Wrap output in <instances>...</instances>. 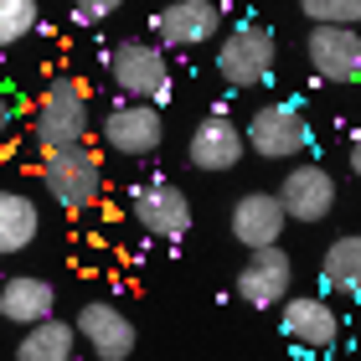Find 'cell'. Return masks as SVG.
I'll return each instance as SVG.
<instances>
[{
    "instance_id": "1",
    "label": "cell",
    "mask_w": 361,
    "mask_h": 361,
    "mask_svg": "<svg viewBox=\"0 0 361 361\" xmlns=\"http://www.w3.org/2000/svg\"><path fill=\"white\" fill-rule=\"evenodd\" d=\"M93 129V104L88 88L78 78H52L37 98V114H31V135H37L42 150H68V145H83Z\"/></svg>"
},
{
    "instance_id": "2",
    "label": "cell",
    "mask_w": 361,
    "mask_h": 361,
    "mask_svg": "<svg viewBox=\"0 0 361 361\" xmlns=\"http://www.w3.org/2000/svg\"><path fill=\"white\" fill-rule=\"evenodd\" d=\"M109 73H114V83H119V93L129 104L160 109L171 98V62L160 52V42H140V37L119 42L109 52Z\"/></svg>"
},
{
    "instance_id": "3",
    "label": "cell",
    "mask_w": 361,
    "mask_h": 361,
    "mask_svg": "<svg viewBox=\"0 0 361 361\" xmlns=\"http://www.w3.org/2000/svg\"><path fill=\"white\" fill-rule=\"evenodd\" d=\"M42 186H47V196H57V207L83 212V207L98 202V191H104V166H98V155L83 150V145L47 150L42 155Z\"/></svg>"
},
{
    "instance_id": "4",
    "label": "cell",
    "mask_w": 361,
    "mask_h": 361,
    "mask_svg": "<svg viewBox=\"0 0 361 361\" xmlns=\"http://www.w3.org/2000/svg\"><path fill=\"white\" fill-rule=\"evenodd\" d=\"M274 57H279V47H274L269 26H238V31H227V42L217 52V73L233 88H258L274 78Z\"/></svg>"
},
{
    "instance_id": "5",
    "label": "cell",
    "mask_w": 361,
    "mask_h": 361,
    "mask_svg": "<svg viewBox=\"0 0 361 361\" xmlns=\"http://www.w3.org/2000/svg\"><path fill=\"white\" fill-rule=\"evenodd\" d=\"M248 150H258L264 160H289V155H305L310 145V119L294 104H264L248 114V129H243Z\"/></svg>"
},
{
    "instance_id": "6",
    "label": "cell",
    "mask_w": 361,
    "mask_h": 361,
    "mask_svg": "<svg viewBox=\"0 0 361 361\" xmlns=\"http://www.w3.org/2000/svg\"><path fill=\"white\" fill-rule=\"evenodd\" d=\"M129 212L150 238H186L191 233V202L171 180H140L129 191Z\"/></svg>"
},
{
    "instance_id": "7",
    "label": "cell",
    "mask_w": 361,
    "mask_h": 361,
    "mask_svg": "<svg viewBox=\"0 0 361 361\" xmlns=\"http://www.w3.org/2000/svg\"><path fill=\"white\" fill-rule=\"evenodd\" d=\"M289 284H294V264H289V253L279 248H253L248 253V264L238 269V294H243V305H253V310H279L289 300Z\"/></svg>"
},
{
    "instance_id": "8",
    "label": "cell",
    "mask_w": 361,
    "mask_h": 361,
    "mask_svg": "<svg viewBox=\"0 0 361 361\" xmlns=\"http://www.w3.org/2000/svg\"><path fill=\"white\" fill-rule=\"evenodd\" d=\"M274 196L289 222H325L336 212V176L325 166H294Z\"/></svg>"
},
{
    "instance_id": "9",
    "label": "cell",
    "mask_w": 361,
    "mask_h": 361,
    "mask_svg": "<svg viewBox=\"0 0 361 361\" xmlns=\"http://www.w3.org/2000/svg\"><path fill=\"white\" fill-rule=\"evenodd\" d=\"M150 31L160 37V47H202L222 31V11L217 0H171L155 11Z\"/></svg>"
},
{
    "instance_id": "10",
    "label": "cell",
    "mask_w": 361,
    "mask_h": 361,
    "mask_svg": "<svg viewBox=\"0 0 361 361\" xmlns=\"http://www.w3.org/2000/svg\"><path fill=\"white\" fill-rule=\"evenodd\" d=\"M73 331L98 361H129V351H135V325H129V315L119 305H104V300L83 305Z\"/></svg>"
},
{
    "instance_id": "11",
    "label": "cell",
    "mask_w": 361,
    "mask_h": 361,
    "mask_svg": "<svg viewBox=\"0 0 361 361\" xmlns=\"http://www.w3.org/2000/svg\"><path fill=\"white\" fill-rule=\"evenodd\" d=\"M305 52H310V68L325 83H356L361 78V31H351V26H315Z\"/></svg>"
},
{
    "instance_id": "12",
    "label": "cell",
    "mask_w": 361,
    "mask_h": 361,
    "mask_svg": "<svg viewBox=\"0 0 361 361\" xmlns=\"http://www.w3.org/2000/svg\"><path fill=\"white\" fill-rule=\"evenodd\" d=\"M166 140V119L150 104H119L104 119V145L114 155H155Z\"/></svg>"
},
{
    "instance_id": "13",
    "label": "cell",
    "mask_w": 361,
    "mask_h": 361,
    "mask_svg": "<svg viewBox=\"0 0 361 361\" xmlns=\"http://www.w3.org/2000/svg\"><path fill=\"white\" fill-rule=\"evenodd\" d=\"M279 325H284V336L305 351H325V346H336V336H341V315L325 300H315V294H289V300L279 305Z\"/></svg>"
},
{
    "instance_id": "14",
    "label": "cell",
    "mask_w": 361,
    "mask_h": 361,
    "mask_svg": "<svg viewBox=\"0 0 361 361\" xmlns=\"http://www.w3.org/2000/svg\"><path fill=\"white\" fill-rule=\"evenodd\" d=\"M191 166L196 171H207V176H217V171H233L243 155H248V140H243V129L227 119V114H207L202 124L191 129Z\"/></svg>"
},
{
    "instance_id": "15",
    "label": "cell",
    "mask_w": 361,
    "mask_h": 361,
    "mask_svg": "<svg viewBox=\"0 0 361 361\" xmlns=\"http://www.w3.org/2000/svg\"><path fill=\"white\" fill-rule=\"evenodd\" d=\"M284 207H279V196L274 191H248V196H238V207H233V238L243 243V248H274L279 238H284Z\"/></svg>"
},
{
    "instance_id": "16",
    "label": "cell",
    "mask_w": 361,
    "mask_h": 361,
    "mask_svg": "<svg viewBox=\"0 0 361 361\" xmlns=\"http://www.w3.org/2000/svg\"><path fill=\"white\" fill-rule=\"evenodd\" d=\"M52 310H57V294H52L47 279H37V274L0 279V320L37 325V320H52Z\"/></svg>"
},
{
    "instance_id": "17",
    "label": "cell",
    "mask_w": 361,
    "mask_h": 361,
    "mask_svg": "<svg viewBox=\"0 0 361 361\" xmlns=\"http://www.w3.org/2000/svg\"><path fill=\"white\" fill-rule=\"evenodd\" d=\"M42 233V207L21 191H0V253H21Z\"/></svg>"
},
{
    "instance_id": "18",
    "label": "cell",
    "mask_w": 361,
    "mask_h": 361,
    "mask_svg": "<svg viewBox=\"0 0 361 361\" xmlns=\"http://www.w3.org/2000/svg\"><path fill=\"white\" fill-rule=\"evenodd\" d=\"M73 351H78V331L68 320H37L26 325L16 361H73Z\"/></svg>"
},
{
    "instance_id": "19",
    "label": "cell",
    "mask_w": 361,
    "mask_h": 361,
    "mask_svg": "<svg viewBox=\"0 0 361 361\" xmlns=\"http://www.w3.org/2000/svg\"><path fill=\"white\" fill-rule=\"evenodd\" d=\"M320 279L336 294H361V233H346V238H336L331 248H325Z\"/></svg>"
},
{
    "instance_id": "20",
    "label": "cell",
    "mask_w": 361,
    "mask_h": 361,
    "mask_svg": "<svg viewBox=\"0 0 361 361\" xmlns=\"http://www.w3.org/2000/svg\"><path fill=\"white\" fill-rule=\"evenodd\" d=\"M42 21L37 0H0V47H16L21 37H31Z\"/></svg>"
},
{
    "instance_id": "21",
    "label": "cell",
    "mask_w": 361,
    "mask_h": 361,
    "mask_svg": "<svg viewBox=\"0 0 361 361\" xmlns=\"http://www.w3.org/2000/svg\"><path fill=\"white\" fill-rule=\"evenodd\" d=\"M315 26H361V0H300Z\"/></svg>"
},
{
    "instance_id": "22",
    "label": "cell",
    "mask_w": 361,
    "mask_h": 361,
    "mask_svg": "<svg viewBox=\"0 0 361 361\" xmlns=\"http://www.w3.org/2000/svg\"><path fill=\"white\" fill-rule=\"evenodd\" d=\"M73 6H78V16H83V21H109L124 0H73Z\"/></svg>"
},
{
    "instance_id": "23",
    "label": "cell",
    "mask_w": 361,
    "mask_h": 361,
    "mask_svg": "<svg viewBox=\"0 0 361 361\" xmlns=\"http://www.w3.org/2000/svg\"><path fill=\"white\" fill-rule=\"evenodd\" d=\"M6 129H11V98L0 93V135H6Z\"/></svg>"
},
{
    "instance_id": "24",
    "label": "cell",
    "mask_w": 361,
    "mask_h": 361,
    "mask_svg": "<svg viewBox=\"0 0 361 361\" xmlns=\"http://www.w3.org/2000/svg\"><path fill=\"white\" fill-rule=\"evenodd\" d=\"M351 171H356V176H361V135H356V140H351Z\"/></svg>"
},
{
    "instance_id": "25",
    "label": "cell",
    "mask_w": 361,
    "mask_h": 361,
    "mask_svg": "<svg viewBox=\"0 0 361 361\" xmlns=\"http://www.w3.org/2000/svg\"><path fill=\"white\" fill-rule=\"evenodd\" d=\"M0 279H6V274H0Z\"/></svg>"
}]
</instances>
